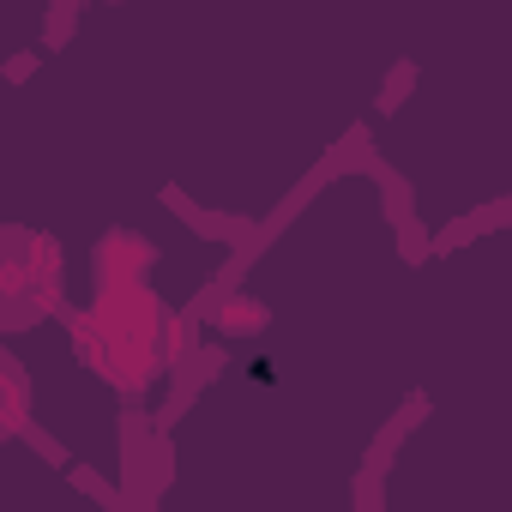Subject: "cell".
Segmentation results:
<instances>
[{
  "label": "cell",
  "mask_w": 512,
  "mask_h": 512,
  "mask_svg": "<svg viewBox=\"0 0 512 512\" xmlns=\"http://www.w3.org/2000/svg\"><path fill=\"white\" fill-rule=\"evenodd\" d=\"M55 284H61V266L43 235H25V229L0 235V332L43 320L55 302Z\"/></svg>",
  "instance_id": "cell-1"
},
{
  "label": "cell",
  "mask_w": 512,
  "mask_h": 512,
  "mask_svg": "<svg viewBox=\"0 0 512 512\" xmlns=\"http://www.w3.org/2000/svg\"><path fill=\"white\" fill-rule=\"evenodd\" d=\"M31 410V386H25V374H19V362L0 350V440H7L13 428H19V416Z\"/></svg>",
  "instance_id": "cell-2"
}]
</instances>
